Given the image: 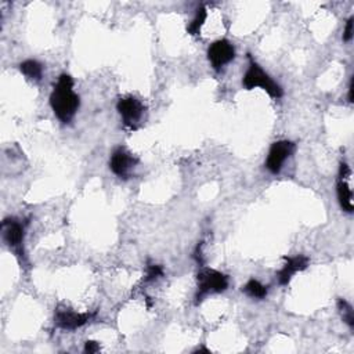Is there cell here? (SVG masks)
I'll return each mask as SVG.
<instances>
[{"mask_svg": "<svg viewBox=\"0 0 354 354\" xmlns=\"http://www.w3.org/2000/svg\"><path fill=\"white\" fill-rule=\"evenodd\" d=\"M50 106L55 115L63 124L71 122L75 114L78 112L81 106V99L74 92V79L70 75L67 74L60 75L50 95Z\"/></svg>", "mask_w": 354, "mask_h": 354, "instance_id": "1", "label": "cell"}, {"mask_svg": "<svg viewBox=\"0 0 354 354\" xmlns=\"http://www.w3.org/2000/svg\"><path fill=\"white\" fill-rule=\"evenodd\" d=\"M249 59V67L242 78V85L246 90H253L256 88H260L264 90L271 99H281L284 96L282 88L252 59L250 55H248Z\"/></svg>", "mask_w": 354, "mask_h": 354, "instance_id": "2", "label": "cell"}, {"mask_svg": "<svg viewBox=\"0 0 354 354\" xmlns=\"http://www.w3.org/2000/svg\"><path fill=\"white\" fill-rule=\"evenodd\" d=\"M198 281V292H197V303H199L209 293H222L228 288V277L222 271L215 268L202 267L197 275Z\"/></svg>", "mask_w": 354, "mask_h": 354, "instance_id": "3", "label": "cell"}, {"mask_svg": "<svg viewBox=\"0 0 354 354\" xmlns=\"http://www.w3.org/2000/svg\"><path fill=\"white\" fill-rule=\"evenodd\" d=\"M117 110L122 118L124 125L130 130H137L140 126V122L144 115V106L143 103L133 97V96H125L121 97L117 103Z\"/></svg>", "mask_w": 354, "mask_h": 354, "instance_id": "4", "label": "cell"}, {"mask_svg": "<svg viewBox=\"0 0 354 354\" xmlns=\"http://www.w3.org/2000/svg\"><path fill=\"white\" fill-rule=\"evenodd\" d=\"M293 151H295V143L289 140H279L273 143L266 159L267 170L273 175H278L282 169L284 162L293 154Z\"/></svg>", "mask_w": 354, "mask_h": 354, "instance_id": "5", "label": "cell"}, {"mask_svg": "<svg viewBox=\"0 0 354 354\" xmlns=\"http://www.w3.org/2000/svg\"><path fill=\"white\" fill-rule=\"evenodd\" d=\"M235 59V49L227 39H219L213 42L208 49V60L215 71H220Z\"/></svg>", "mask_w": 354, "mask_h": 354, "instance_id": "6", "label": "cell"}, {"mask_svg": "<svg viewBox=\"0 0 354 354\" xmlns=\"http://www.w3.org/2000/svg\"><path fill=\"white\" fill-rule=\"evenodd\" d=\"M2 234H3V239L8 244V246L10 249H13L17 256H20V257L23 256L24 257L23 242H24L26 228L21 224V222L14 219V217L6 219L2 223Z\"/></svg>", "mask_w": 354, "mask_h": 354, "instance_id": "7", "label": "cell"}, {"mask_svg": "<svg viewBox=\"0 0 354 354\" xmlns=\"http://www.w3.org/2000/svg\"><path fill=\"white\" fill-rule=\"evenodd\" d=\"M96 317V313H77L71 308H57L55 314V324L64 331H74Z\"/></svg>", "mask_w": 354, "mask_h": 354, "instance_id": "8", "label": "cell"}, {"mask_svg": "<svg viewBox=\"0 0 354 354\" xmlns=\"http://www.w3.org/2000/svg\"><path fill=\"white\" fill-rule=\"evenodd\" d=\"M137 162H139L137 158L132 153H129L124 147H119L111 155L110 169L119 179H128L133 168L137 165Z\"/></svg>", "mask_w": 354, "mask_h": 354, "instance_id": "9", "label": "cell"}, {"mask_svg": "<svg viewBox=\"0 0 354 354\" xmlns=\"http://www.w3.org/2000/svg\"><path fill=\"white\" fill-rule=\"evenodd\" d=\"M351 176L350 168L346 162L340 164L339 168V180L336 184V194H337V201L340 208L347 212V213H353L354 210V205H353V193L348 184V179Z\"/></svg>", "mask_w": 354, "mask_h": 354, "instance_id": "10", "label": "cell"}, {"mask_svg": "<svg viewBox=\"0 0 354 354\" xmlns=\"http://www.w3.org/2000/svg\"><path fill=\"white\" fill-rule=\"evenodd\" d=\"M284 260H285V264L277 274L279 285H288L291 282V279L293 278V275L299 271L306 270L310 263V259L303 255H297V256H292V257L285 256Z\"/></svg>", "mask_w": 354, "mask_h": 354, "instance_id": "11", "label": "cell"}, {"mask_svg": "<svg viewBox=\"0 0 354 354\" xmlns=\"http://www.w3.org/2000/svg\"><path fill=\"white\" fill-rule=\"evenodd\" d=\"M20 71L23 75L34 82H39L43 77V67L37 60H26L20 64Z\"/></svg>", "mask_w": 354, "mask_h": 354, "instance_id": "12", "label": "cell"}, {"mask_svg": "<svg viewBox=\"0 0 354 354\" xmlns=\"http://www.w3.org/2000/svg\"><path fill=\"white\" fill-rule=\"evenodd\" d=\"M242 292H244L245 295H248L249 297H253V299H264V297L267 296L268 289H267V286H264L260 281L252 278V279H249V281L244 285Z\"/></svg>", "mask_w": 354, "mask_h": 354, "instance_id": "13", "label": "cell"}, {"mask_svg": "<svg viewBox=\"0 0 354 354\" xmlns=\"http://www.w3.org/2000/svg\"><path fill=\"white\" fill-rule=\"evenodd\" d=\"M208 19V12H206V8L205 6H199L197 9V13H195V17L193 19V21L190 23V26L187 27V32L193 37H197L199 35L201 32V28L204 27L205 21Z\"/></svg>", "mask_w": 354, "mask_h": 354, "instance_id": "14", "label": "cell"}, {"mask_svg": "<svg viewBox=\"0 0 354 354\" xmlns=\"http://www.w3.org/2000/svg\"><path fill=\"white\" fill-rule=\"evenodd\" d=\"M337 308L342 314L343 321L350 326V329H354V313H353V307L344 300V299H339L337 300Z\"/></svg>", "mask_w": 354, "mask_h": 354, "instance_id": "15", "label": "cell"}, {"mask_svg": "<svg viewBox=\"0 0 354 354\" xmlns=\"http://www.w3.org/2000/svg\"><path fill=\"white\" fill-rule=\"evenodd\" d=\"M161 277H164L162 266H159V264H148L147 266V273H146V277H144L146 282L155 281V279H158Z\"/></svg>", "mask_w": 354, "mask_h": 354, "instance_id": "16", "label": "cell"}, {"mask_svg": "<svg viewBox=\"0 0 354 354\" xmlns=\"http://www.w3.org/2000/svg\"><path fill=\"white\" fill-rule=\"evenodd\" d=\"M353 21H354L353 17H350V19L346 21V27H344L343 37H342L343 42H346V43L353 39Z\"/></svg>", "mask_w": 354, "mask_h": 354, "instance_id": "17", "label": "cell"}, {"mask_svg": "<svg viewBox=\"0 0 354 354\" xmlns=\"http://www.w3.org/2000/svg\"><path fill=\"white\" fill-rule=\"evenodd\" d=\"M100 344H99V342H95V340H88L86 343H85V351L86 353H97V351H100Z\"/></svg>", "mask_w": 354, "mask_h": 354, "instance_id": "18", "label": "cell"}, {"mask_svg": "<svg viewBox=\"0 0 354 354\" xmlns=\"http://www.w3.org/2000/svg\"><path fill=\"white\" fill-rule=\"evenodd\" d=\"M348 101L353 103V79L350 81V85H348Z\"/></svg>", "mask_w": 354, "mask_h": 354, "instance_id": "19", "label": "cell"}, {"mask_svg": "<svg viewBox=\"0 0 354 354\" xmlns=\"http://www.w3.org/2000/svg\"><path fill=\"white\" fill-rule=\"evenodd\" d=\"M194 353H210V350L209 348H206V347H198L197 350H194Z\"/></svg>", "mask_w": 354, "mask_h": 354, "instance_id": "20", "label": "cell"}]
</instances>
